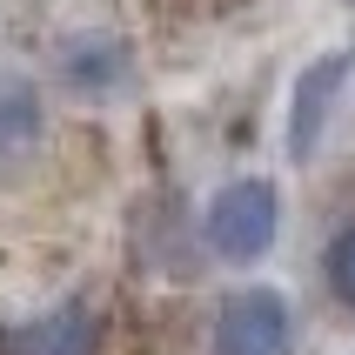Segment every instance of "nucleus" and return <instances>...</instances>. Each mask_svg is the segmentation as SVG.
Segmentation results:
<instances>
[{"label": "nucleus", "instance_id": "1", "mask_svg": "<svg viewBox=\"0 0 355 355\" xmlns=\"http://www.w3.org/2000/svg\"><path fill=\"white\" fill-rule=\"evenodd\" d=\"M275 235H282V188L261 181V175L228 181V188L208 201V215H201V241H208L221 261H261L275 248Z\"/></svg>", "mask_w": 355, "mask_h": 355}, {"label": "nucleus", "instance_id": "2", "mask_svg": "<svg viewBox=\"0 0 355 355\" xmlns=\"http://www.w3.org/2000/svg\"><path fill=\"white\" fill-rule=\"evenodd\" d=\"M208 355H295V309L282 288H235L215 309Z\"/></svg>", "mask_w": 355, "mask_h": 355}, {"label": "nucleus", "instance_id": "3", "mask_svg": "<svg viewBox=\"0 0 355 355\" xmlns=\"http://www.w3.org/2000/svg\"><path fill=\"white\" fill-rule=\"evenodd\" d=\"M60 80H67L80 101L121 94V87L135 80V54H128L114 34H74V40H67V54H60Z\"/></svg>", "mask_w": 355, "mask_h": 355}, {"label": "nucleus", "instance_id": "4", "mask_svg": "<svg viewBox=\"0 0 355 355\" xmlns=\"http://www.w3.org/2000/svg\"><path fill=\"white\" fill-rule=\"evenodd\" d=\"M349 67H355L349 54H322L315 67H302L295 101H288V155H295V161H309V155H315L322 114L336 107V94H342V80H349Z\"/></svg>", "mask_w": 355, "mask_h": 355}, {"label": "nucleus", "instance_id": "5", "mask_svg": "<svg viewBox=\"0 0 355 355\" xmlns=\"http://www.w3.org/2000/svg\"><path fill=\"white\" fill-rule=\"evenodd\" d=\"M14 355H101V315L87 302H60L14 336Z\"/></svg>", "mask_w": 355, "mask_h": 355}, {"label": "nucleus", "instance_id": "6", "mask_svg": "<svg viewBox=\"0 0 355 355\" xmlns=\"http://www.w3.org/2000/svg\"><path fill=\"white\" fill-rule=\"evenodd\" d=\"M47 128V101L27 74H0V161H20Z\"/></svg>", "mask_w": 355, "mask_h": 355}, {"label": "nucleus", "instance_id": "7", "mask_svg": "<svg viewBox=\"0 0 355 355\" xmlns=\"http://www.w3.org/2000/svg\"><path fill=\"white\" fill-rule=\"evenodd\" d=\"M322 282H329V295H336L342 309H355V221L322 248Z\"/></svg>", "mask_w": 355, "mask_h": 355}]
</instances>
